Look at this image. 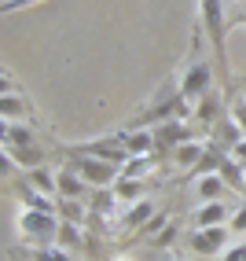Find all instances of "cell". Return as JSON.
<instances>
[{
    "label": "cell",
    "instance_id": "obj_17",
    "mask_svg": "<svg viewBox=\"0 0 246 261\" xmlns=\"http://www.w3.org/2000/svg\"><path fill=\"white\" fill-rule=\"evenodd\" d=\"M37 144V136L26 121H4V147H30Z\"/></svg>",
    "mask_w": 246,
    "mask_h": 261
},
{
    "label": "cell",
    "instance_id": "obj_24",
    "mask_svg": "<svg viewBox=\"0 0 246 261\" xmlns=\"http://www.w3.org/2000/svg\"><path fill=\"white\" fill-rule=\"evenodd\" d=\"M228 114L235 118V125L242 129V136H246V99H235L232 107H228Z\"/></svg>",
    "mask_w": 246,
    "mask_h": 261
},
{
    "label": "cell",
    "instance_id": "obj_20",
    "mask_svg": "<svg viewBox=\"0 0 246 261\" xmlns=\"http://www.w3.org/2000/svg\"><path fill=\"white\" fill-rule=\"evenodd\" d=\"M59 217L63 221H74V224H85V221L92 217V210L81 199H59Z\"/></svg>",
    "mask_w": 246,
    "mask_h": 261
},
{
    "label": "cell",
    "instance_id": "obj_18",
    "mask_svg": "<svg viewBox=\"0 0 246 261\" xmlns=\"http://www.w3.org/2000/svg\"><path fill=\"white\" fill-rule=\"evenodd\" d=\"M59 247L63 250H81V247H89V239H85V224H74V221H63L59 224Z\"/></svg>",
    "mask_w": 246,
    "mask_h": 261
},
{
    "label": "cell",
    "instance_id": "obj_7",
    "mask_svg": "<svg viewBox=\"0 0 246 261\" xmlns=\"http://www.w3.org/2000/svg\"><path fill=\"white\" fill-rule=\"evenodd\" d=\"M184 140H191V129L184 125V118H169L154 129V151H177Z\"/></svg>",
    "mask_w": 246,
    "mask_h": 261
},
{
    "label": "cell",
    "instance_id": "obj_13",
    "mask_svg": "<svg viewBox=\"0 0 246 261\" xmlns=\"http://www.w3.org/2000/svg\"><path fill=\"white\" fill-rule=\"evenodd\" d=\"M121 140H125V147H129L132 159H140V154H151L154 151V129H147V125L129 129V133H121Z\"/></svg>",
    "mask_w": 246,
    "mask_h": 261
},
{
    "label": "cell",
    "instance_id": "obj_28",
    "mask_svg": "<svg viewBox=\"0 0 246 261\" xmlns=\"http://www.w3.org/2000/svg\"><path fill=\"white\" fill-rule=\"evenodd\" d=\"M232 159H239V162L246 166V136H242V140H239V144L232 147Z\"/></svg>",
    "mask_w": 246,
    "mask_h": 261
},
{
    "label": "cell",
    "instance_id": "obj_21",
    "mask_svg": "<svg viewBox=\"0 0 246 261\" xmlns=\"http://www.w3.org/2000/svg\"><path fill=\"white\" fill-rule=\"evenodd\" d=\"M217 140H221V144H224L228 151H232V147H235V144L242 140V129L235 125V118L228 114V111H224V118L217 121Z\"/></svg>",
    "mask_w": 246,
    "mask_h": 261
},
{
    "label": "cell",
    "instance_id": "obj_10",
    "mask_svg": "<svg viewBox=\"0 0 246 261\" xmlns=\"http://www.w3.org/2000/svg\"><path fill=\"white\" fill-rule=\"evenodd\" d=\"M232 214H235V206H228L224 199L199 202V210H195V228H206V224H232Z\"/></svg>",
    "mask_w": 246,
    "mask_h": 261
},
{
    "label": "cell",
    "instance_id": "obj_19",
    "mask_svg": "<svg viewBox=\"0 0 246 261\" xmlns=\"http://www.w3.org/2000/svg\"><path fill=\"white\" fill-rule=\"evenodd\" d=\"M118 195H114V188H99L96 195H92V202H89V210H92V217H111L114 210H118Z\"/></svg>",
    "mask_w": 246,
    "mask_h": 261
},
{
    "label": "cell",
    "instance_id": "obj_11",
    "mask_svg": "<svg viewBox=\"0 0 246 261\" xmlns=\"http://www.w3.org/2000/svg\"><path fill=\"white\" fill-rule=\"evenodd\" d=\"M154 214H158V210H154L151 199H140V202H132V206H121V228H125V232H140Z\"/></svg>",
    "mask_w": 246,
    "mask_h": 261
},
{
    "label": "cell",
    "instance_id": "obj_25",
    "mask_svg": "<svg viewBox=\"0 0 246 261\" xmlns=\"http://www.w3.org/2000/svg\"><path fill=\"white\" fill-rule=\"evenodd\" d=\"M221 261H246V239L242 243H232V247L221 254Z\"/></svg>",
    "mask_w": 246,
    "mask_h": 261
},
{
    "label": "cell",
    "instance_id": "obj_22",
    "mask_svg": "<svg viewBox=\"0 0 246 261\" xmlns=\"http://www.w3.org/2000/svg\"><path fill=\"white\" fill-rule=\"evenodd\" d=\"M30 257H33V261H74V257H70V250H63L59 243H51V247H33Z\"/></svg>",
    "mask_w": 246,
    "mask_h": 261
},
{
    "label": "cell",
    "instance_id": "obj_27",
    "mask_svg": "<svg viewBox=\"0 0 246 261\" xmlns=\"http://www.w3.org/2000/svg\"><path fill=\"white\" fill-rule=\"evenodd\" d=\"M41 0H4V11H22V8H33Z\"/></svg>",
    "mask_w": 246,
    "mask_h": 261
},
{
    "label": "cell",
    "instance_id": "obj_16",
    "mask_svg": "<svg viewBox=\"0 0 246 261\" xmlns=\"http://www.w3.org/2000/svg\"><path fill=\"white\" fill-rule=\"evenodd\" d=\"M221 177H224V184L228 188H232V191H239V195H242V191H246V166L239 162V159H232V151H228V159L221 162Z\"/></svg>",
    "mask_w": 246,
    "mask_h": 261
},
{
    "label": "cell",
    "instance_id": "obj_15",
    "mask_svg": "<svg viewBox=\"0 0 246 261\" xmlns=\"http://www.w3.org/2000/svg\"><path fill=\"white\" fill-rule=\"evenodd\" d=\"M114 195H118L121 206H132V202H140V199H147V188H144V180H140V177H118V180H114Z\"/></svg>",
    "mask_w": 246,
    "mask_h": 261
},
{
    "label": "cell",
    "instance_id": "obj_1",
    "mask_svg": "<svg viewBox=\"0 0 246 261\" xmlns=\"http://www.w3.org/2000/svg\"><path fill=\"white\" fill-rule=\"evenodd\" d=\"M59 224H63V217L56 210L22 206V210L15 214V232H19V239L30 243V247H51V243L59 239Z\"/></svg>",
    "mask_w": 246,
    "mask_h": 261
},
{
    "label": "cell",
    "instance_id": "obj_26",
    "mask_svg": "<svg viewBox=\"0 0 246 261\" xmlns=\"http://www.w3.org/2000/svg\"><path fill=\"white\" fill-rule=\"evenodd\" d=\"M232 232H246V206H235V214H232Z\"/></svg>",
    "mask_w": 246,
    "mask_h": 261
},
{
    "label": "cell",
    "instance_id": "obj_3",
    "mask_svg": "<svg viewBox=\"0 0 246 261\" xmlns=\"http://www.w3.org/2000/svg\"><path fill=\"white\" fill-rule=\"evenodd\" d=\"M228 236H232V224H206V228H191L187 232V247H191V254H199V257H213V254H224L228 247H232Z\"/></svg>",
    "mask_w": 246,
    "mask_h": 261
},
{
    "label": "cell",
    "instance_id": "obj_2",
    "mask_svg": "<svg viewBox=\"0 0 246 261\" xmlns=\"http://www.w3.org/2000/svg\"><path fill=\"white\" fill-rule=\"evenodd\" d=\"M70 166H74L81 173V180L89 188H114V180L121 177V166L107 162V159H96V154H85V151H74V159H70Z\"/></svg>",
    "mask_w": 246,
    "mask_h": 261
},
{
    "label": "cell",
    "instance_id": "obj_4",
    "mask_svg": "<svg viewBox=\"0 0 246 261\" xmlns=\"http://www.w3.org/2000/svg\"><path fill=\"white\" fill-rule=\"evenodd\" d=\"M209 85H213V70H209V63H202V59H191V66L180 74L177 92H180L187 103H199V99L209 92Z\"/></svg>",
    "mask_w": 246,
    "mask_h": 261
},
{
    "label": "cell",
    "instance_id": "obj_14",
    "mask_svg": "<svg viewBox=\"0 0 246 261\" xmlns=\"http://www.w3.org/2000/svg\"><path fill=\"white\" fill-rule=\"evenodd\" d=\"M85 191H89V184L81 180V173L74 166H63L59 169V199H85Z\"/></svg>",
    "mask_w": 246,
    "mask_h": 261
},
{
    "label": "cell",
    "instance_id": "obj_23",
    "mask_svg": "<svg viewBox=\"0 0 246 261\" xmlns=\"http://www.w3.org/2000/svg\"><path fill=\"white\" fill-rule=\"evenodd\" d=\"M173 236H177V221L169 217V221L162 224V232H158V236L151 239V247H154V250H162V247H169V243H173Z\"/></svg>",
    "mask_w": 246,
    "mask_h": 261
},
{
    "label": "cell",
    "instance_id": "obj_30",
    "mask_svg": "<svg viewBox=\"0 0 246 261\" xmlns=\"http://www.w3.org/2000/svg\"><path fill=\"white\" fill-rule=\"evenodd\" d=\"M166 261H177V257H166Z\"/></svg>",
    "mask_w": 246,
    "mask_h": 261
},
{
    "label": "cell",
    "instance_id": "obj_8",
    "mask_svg": "<svg viewBox=\"0 0 246 261\" xmlns=\"http://www.w3.org/2000/svg\"><path fill=\"white\" fill-rule=\"evenodd\" d=\"M22 184H30L33 191H41V195H51L59 199V169L51 166H33V169H22Z\"/></svg>",
    "mask_w": 246,
    "mask_h": 261
},
{
    "label": "cell",
    "instance_id": "obj_12",
    "mask_svg": "<svg viewBox=\"0 0 246 261\" xmlns=\"http://www.w3.org/2000/svg\"><path fill=\"white\" fill-rule=\"evenodd\" d=\"M224 191H232V188L224 184L221 173H202V177H195V199H199V202L224 199Z\"/></svg>",
    "mask_w": 246,
    "mask_h": 261
},
{
    "label": "cell",
    "instance_id": "obj_6",
    "mask_svg": "<svg viewBox=\"0 0 246 261\" xmlns=\"http://www.w3.org/2000/svg\"><path fill=\"white\" fill-rule=\"evenodd\" d=\"M74 151H85V154H96V159H107V162H114V166H125L132 154H129V147H125V140H89V144H77Z\"/></svg>",
    "mask_w": 246,
    "mask_h": 261
},
{
    "label": "cell",
    "instance_id": "obj_29",
    "mask_svg": "<svg viewBox=\"0 0 246 261\" xmlns=\"http://www.w3.org/2000/svg\"><path fill=\"white\" fill-rule=\"evenodd\" d=\"M114 261H132V257H125V254H121V257H114Z\"/></svg>",
    "mask_w": 246,
    "mask_h": 261
},
{
    "label": "cell",
    "instance_id": "obj_5",
    "mask_svg": "<svg viewBox=\"0 0 246 261\" xmlns=\"http://www.w3.org/2000/svg\"><path fill=\"white\" fill-rule=\"evenodd\" d=\"M199 11H202V30L209 33L213 48L224 56V33H228V26H224V4H221V0H199Z\"/></svg>",
    "mask_w": 246,
    "mask_h": 261
},
{
    "label": "cell",
    "instance_id": "obj_9",
    "mask_svg": "<svg viewBox=\"0 0 246 261\" xmlns=\"http://www.w3.org/2000/svg\"><path fill=\"white\" fill-rule=\"evenodd\" d=\"M206 147H209L206 140H184L177 151H173V166L195 177V169H199V166H202V159H206Z\"/></svg>",
    "mask_w": 246,
    "mask_h": 261
}]
</instances>
